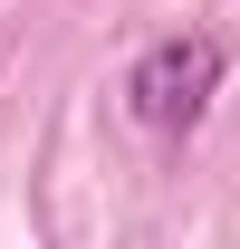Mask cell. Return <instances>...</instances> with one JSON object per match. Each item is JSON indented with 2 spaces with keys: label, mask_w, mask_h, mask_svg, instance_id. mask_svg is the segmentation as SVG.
I'll use <instances>...</instances> for the list:
<instances>
[{
  "label": "cell",
  "mask_w": 240,
  "mask_h": 249,
  "mask_svg": "<svg viewBox=\"0 0 240 249\" xmlns=\"http://www.w3.org/2000/svg\"><path fill=\"white\" fill-rule=\"evenodd\" d=\"M221 77H231V48L211 29H173V38H154L144 58L125 67V106H135V124H154V134H192V124L211 115Z\"/></svg>",
  "instance_id": "1"
}]
</instances>
